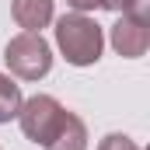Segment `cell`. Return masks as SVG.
<instances>
[{
  "mask_svg": "<svg viewBox=\"0 0 150 150\" xmlns=\"http://www.w3.org/2000/svg\"><path fill=\"white\" fill-rule=\"evenodd\" d=\"M108 38H112V49L119 52V56L140 59V56L147 52V45H150V25L129 18V14H122V18L112 25V35Z\"/></svg>",
  "mask_w": 150,
  "mask_h": 150,
  "instance_id": "4",
  "label": "cell"
},
{
  "mask_svg": "<svg viewBox=\"0 0 150 150\" xmlns=\"http://www.w3.org/2000/svg\"><path fill=\"white\" fill-rule=\"evenodd\" d=\"M11 14H14L18 28H25V32H42L56 18L52 0H11Z\"/></svg>",
  "mask_w": 150,
  "mask_h": 150,
  "instance_id": "5",
  "label": "cell"
},
{
  "mask_svg": "<svg viewBox=\"0 0 150 150\" xmlns=\"http://www.w3.org/2000/svg\"><path fill=\"white\" fill-rule=\"evenodd\" d=\"M21 101H25V98H21V87H18L7 74H0V126L11 122V119H18Z\"/></svg>",
  "mask_w": 150,
  "mask_h": 150,
  "instance_id": "7",
  "label": "cell"
},
{
  "mask_svg": "<svg viewBox=\"0 0 150 150\" xmlns=\"http://www.w3.org/2000/svg\"><path fill=\"white\" fill-rule=\"evenodd\" d=\"M4 63L7 70L21 80H42L52 70V49L42 38V32H21L7 42L4 49Z\"/></svg>",
  "mask_w": 150,
  "mask_h": 150,
  "instance_id": "2",
  "label": "cell"
},
{
  "mask_svg": "<svg viewBox=\"0 0 150 150\" xmlns=\"http://www.w3.org/2000/svg\"><path fill=\"white\" fill-rule=\"evenodd\" d=\"M129 4H133V0H98V7H105V11H112V14H126Z\"/></svg>",
  "mask_w": 150,
  "mask_h": 150,
  "instance_id": "10",
  "label": "cell"
},
{
  "mask_svg": "<svg viewBox=\"0 0 150 150\" xmlns=\"http://www.w3.org/2000/svg\"><path fill=\"white\" fill-rule=\"evenodd\" d=\"M63 112H67V108H63L52 94H32V98H25L21 108H18L21 133H25L32 143L45 147V143L52 140V133H56V126H59Z\"/></svg>",
  "mask_w": 150,
  "mask_h": 150,
  "instance_id": "3",
  "label": "cell"
},
{
  "mask_svg": "<svg viewBox=\"0 0 150 150\" xmlns=\"http://www.w3.org/2000/svg\"><path fill=\"white\" fill-rule=\"evenodd\" d=\"M126 14L136 18V21H147V25H150V0H133V4L126 7Z\"/></svg>",
  "mask_w": 150,
  "mask_h": 150,
  "instance_id": "9",
  "label": "cell"
},
{
  "mask_svg": "<svg viewBox=\"0 0 150 150\" xmlns=\"http://www.w3.org/2000/svg\"><path fill=\"white\" fill-rule=\"evenodd\" d=\"M56 45L70 67H94L105 49V32L87 14H63L56 21Z\"/></svg>",
  "mask_w": 150,
  "mask_h": 150,
  "instance_id": "1",
  "label": "cell"
},
{
  "mask_svg": "<svg viewBox=\"0 0 150 150\" xmlns=\"http://www.w3.org/2000/svg\"><path fill=\"white\" fill-rule=\"evenodd\" d=\"M98 150H143L140 143H133L129 136H122V133H108L101 143H98Z\"/></svg>",
  "mask_w": 150,
  "mask_h": 150,
  "instance_id": "8",
  "label": "cell"
},
{
  "mask_svg": "<svg viewBox=\"0 0 150 150\" xmlns=\"http://www.w3.org/2000/svg\"><path fill=\"white\" fill-rule=\"evenodd\" d=\"M67 4L74 7L77 14H87V11H94V7H98V0H67Z\"/></svg>",
  "mask_w": 150,
  "mask_h": 150,
  "instance_id": "11",
  "label": "cell"
},
{
  "mask_svg": "<svg viewBox=\"0 0 150 150\" xmlns=\"http://www.w3.org/2000/svg\"><path fill=\"white\" fill-rule=\"evenodd\" d=\"M45 150H87V126H84V119L74 112H63V119H59L52 140L45 143Z\"/></svg>",
  "mask_w": 150,
  "mask_h": 150,
  "instance_id": "6",
  "label": "cell"
}]
</instances>
